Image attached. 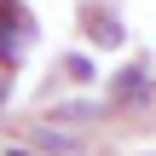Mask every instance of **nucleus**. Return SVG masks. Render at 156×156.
Instances as JSON below:
<instances>
[{
  "label": "nucleus",
  "instance_id": "1",
  "mask_svg": "<svg viewBox=\"0 0 156 156\" xmlns=\"http://www.w3.org/2000/svg\"><path fill=\"white\" fill-rule=\"evenodd\" d=\"M29 35H35V23L17 12V0L0 6V64H17V58L29 52Z\"/></svg>",
  "mask_w": 156,
  "mask_h": 156
},
{
  "label": "nucleus",
  "instance_id": "2",
  "mask_svg": "<svg viewBox=\"0 0 156 156\" xmlns=\"http://www.w3.org/2000/svg\"><path fill=\"white\" fill-rule=\"evenodd\" d=\"M81 23H87V41L93 46H104V52H116L127 35H122V17H110V12H98V6H87L81 12Z\"/></svg>",
  "mask_w": 156,
  "mask_h": 156
},
{
  "label": "nucleus",
  "instance_id": "3",
  "mask_svg": "<svg viewBox=\"0 0 156 156\" xmlns=\"http://www.w3.org/2000/svg\"><path fill=\"white\" fill-rule=\"evenodd\" d=\"M139 98H151V69H145V64L122 69L116 87H110V104H139Z\"/></svg>",
  "mask_w": 156,
  "mask_h": 156
},
{
  "label": "nucleus",
  "instance_id": "4",
  "mask_svg": "<svg viewBox=\"0 0 156 156\" xmlns=\"http://www.w3.org/2000/svg\"><path fill=\"white\" fill-rule=\"evenodd\" d=\"M52 116L58 122H93V116H104V104H58Z\"/></svg>",
  "mask_w": 156,
  "mask_h": 156
},
{
  "label": "nucleus",
  "instance_id": "5",
  "mask_svg": "<svg viewBox=\"0 0 156 156\" xmlns=\"http://www.w3.org/2000/svg\"><path fill=\"white\" fill-rule=\"evenodd\" d=\"M35 145H41V151H75V139H64V133H46V127L35 133Z\"/></svg>",
  "mask_w": 156,
  "mask_h": 156
},
{
  "label": "nucleus",
  "instance_id": "6",
  "mask_svg": "<svg viewBox=\"0 0 156 156\" xmlns=\"http://www.w3.org/2000/svg\"><path fill=\"white\" fill-rule=\"evenodd\" d=\"M64 69H69V75H75V81H93V64H87V58H81V52H75V58H64Z\"/></svg>",
  "mask_w": 156,
  "mask_h": 156
},
{
  "label": "nucleus",
  "instance_id": "7",
  "mask_svg": "<svg viewBox=\"0 0 156 156\" xmlns=\"http://www.w3.org/2000/svg\"><path fill=\"white\" fill-rule=\"evenodd\" d=\"M6 93H12V64H0V104H6Z\"/></svg>",
  "mask_w": 156,
  "mask_h": 156
},
{
  "label": "nucleus",
  "instance_id": "8",
  "mask_svg": "<svg viewBox=\"0 0 156 156\" xmlns=\"http://www.w3.org/2000/svg\"><path fill=\"white\" fill-rule=\"evenodd\" d=\"M6 156H35V145H6Z\"/></svg>",
  "mask_w": 156,
  "mask_h": 156
}]
</instances>
